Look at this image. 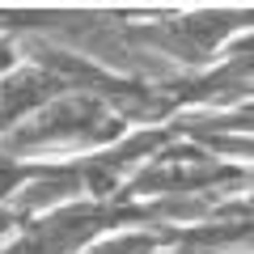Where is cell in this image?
Wrapping results in <instances>:
<instances>
[{
    "mask_svg": "<svg viewBox=\"0 0 254 254\" xmlns=\"http://www.w3.org/2000/svg\"><path fill=\"white\" fill-rule=\"evenodd\" d=\"M127 123L93 93H60L34 119L0 136V153L21 165H81L85 157L110 148Z\"/></svg>",
    "mask_w": 254,
    "mask_h": 254,
    "instance_id": "cell-1",
    "label": "cell"
},
{
    "mask_svg": "<svg viewBox=\"0 0 254 254\" xmlns=\"http://www.w3.org/2000/svg\"><path fill=\"white\" fill-rule=\"evenodd\" d=\"M242 30H250V9H174L144 21H123V43L161 55L174 72H203L229 51Z\"/></svg>",
    "mask_w": 254,
    "mask_h": 254,
    "instance_id": "cell-2",
    "label": "cell"
},
{
    "mask_svg": "<svg viewBox=\"0 0 254 254\" xmlns=\"http://www.w3.org/2000/svg\"><path fill=\"white\" fill-rule=\"evenodd\" d=\"M233 190H250V170L242 165H225L195 148L190 140L174 136L157 157H148L127 187L119 190V199L144 203V199H195V195H233Z\"/></svg>",
    "mask_w": 254,
    "mask_h": 254,
    "instance_id": "cell-3",
    "label": "cell"
},
{
    "mask_svg": "<svg viewBox=\"0 0 254 254\" xmlns=\"http://www.w3.org/2000/svg\"><path fill=\"white\" fill-rule=\"evenodd\" d=\"M60 93H68L60 76H55L43 60L21 55L9 72L0 76V136L13 131V127H21L26 119H34L38 110L51 106Z\"/></svg>",
    "mask_w": 254,
    "mask_h": 254,
    "instance_id": "cell-4",
    "label": "cell"
},
{
    "mask_svg": "<svg viewBox=\"0 0 254 254\" xmlns=\"http://www.w3.org/2000/svg\"><path fill=\"white\" fill-rule=\"evenodd\" d=\"M81 254H170V229L161 225H119L98 233Z\"/></svg>",
    "mask_w": 254,
    "mask_h": 254,
    "instance_id": "cell-5",
    "label": "cell"
},
{
    "mask_svg": "<svg viewBox=\"0 0 254 254\" xmlns=\"http://www.w3.org/2000/svg\"><path fill=\"white\" fill-rule=\"evenodd\" d=\"M34 170L38 165H21V161H13L9 153H0V203H9L13 195L34 178Z\"/></svg>",
    "mask_w": 254,
    "mask_h": 254,
    "instance_id": "cell-6",
    "label": "cell"
},
{
    "mask_svg": "<svg viewBox=\"0 0 254 254\" xmlns=\"http://www.w3.org/2000/svg\"><path fill=\"white\" fill-rule=\"evenodd\" d=\"M26 55V47H21V38L17 34H9V30H0V76L9 72L13 64Z\"/></svg>",
    "mask_w": 254,
    "mask_h": 254,
    "instance_id": "cell-7",
    "label": "cell"
},
{
    "mask_svg": "<svg viewBox=\"0 0 254 254\" xmlns=\"http://www.w3.org/2000/svg\"><path fill=\"white\" fill-rule=\"evenodd\" d=\"M17 229H21V216L9 208V203H0V250H4V246L17 237Z\"/></svg>",
    "mask_w": 254,
    "mask_h": 254,
    "instance_id": "cell-8",
    "label": "cell"
},
{
    "mask_svg": "<svg viewBox=\"0 0 254 254\" xmlns=\"http://www.w3.org/2000/svg\"><path fill=\"white\" fill-rule=\"evenodd\" d=\"M170 254H182V250H170Z\"/></svg>",
    "mask_w": 254,
    "mask_h": 254,
    "instance_id": "cell-9",
    "label": "cell"
}]
</instances>
